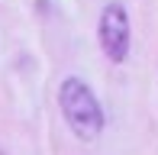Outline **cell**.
<instances>
[{
    "mask_svg": "<svg viewBox=\"0 0 158 155\" xmlns=\"http://www.w3.org/2000/svg\"><path fill=\"white\" fill-rule=\"evenodd\" d=\"M129 13L123 3L110 0L100 13V45H103L110 61H126L129 58Z\"/></svg>",
    "mask_w": 158,
    "mask_h": 155,
    "instance_id": "cell-2",
    "label": "cell"
},
{
    "mask_svg": "<svg viewBox=\"0 0 158 155\" xmlns=\"http://www.w3.org/2000/svg\"><path fill=\"white\" fill-rule=\"evenodd\" d=\"M0 155H6V152H0Z\"/></svg>",
    "mask_w": 158,
    "mask_h": 155,
    "instance_id": "cell-3",
    "label": "cell"
},
{
    "mask_svg": "<svg viewBox=\"0 0 158 155\" xmlns=\"http://www.w3.org/2000/svg\"><path fill=\"white\" fill-rule=\"evenodd\" d=\"M58 107L64 123L71 126L77 139L84 142H94V139L103 132V107L94 97V90L81 81V78H64L58 87Z\"/></svg>",
    "mask_w": 158,
    "mask_h": 155,
    "instance_id": "cell-1",
    "label": "cell"
}]
</instances>
